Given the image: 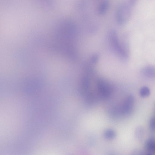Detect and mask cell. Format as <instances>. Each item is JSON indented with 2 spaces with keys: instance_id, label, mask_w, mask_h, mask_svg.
I'll return each instance as SVG.
<instances>
[{
  "instance_id": "1",
  "label": "cell",
  "mask_w": 155,
  "mask_h": 155,
  "mask_svg": "<svg viewBox=\"0 0 155 155\" xmlns=\"http://www.w3.org/2000/svg\"><path fill=\"white\" fill-rule=\"evenodd\" d=\"M134 99L133 96H128L122 105L118 107L119 115L128 116L130 115L133 109Z\"/></svg>"
},
{
  "instance_id": "3",
  "label": "cell",
  "mask_w": 155,
  "mask_h": 155,
  "mask_svg": "<svg viewBox=\"0 0 155 155\" xmlns=\"http://www.w3.org/2000/svg\"><path fill=\"white\" fill-rule=\"evenodd\" d=\"M139 94L140 96L143 98H145L149 96L150 94V90L148 87L147 86H144L141 88Z\"/></svg>"
},
{
  "instance_id": "2",
  "label": "cell",
  "mask_w": 155,
  "mask_h": 155,
  "mask_svg": "<svg viewBox=\"0 0 155 155\" xmlns=\"http://www.w3.org/2000/svg\"><path fill=\"white\" fill-rule=\"evenodd\" d=\"M142 72L146 77L150 78H155V69L154 68L148 67L143 69Z\"/></svg>"
},
{
  "instance_id": "4",
  "label": "cell",
  "mask_w": 155,
  "mask_h": 155,
  "mask_svg": "<svg viewBox=\"0 0 155 155\" xmlns=\"http://www.w3.org/2000/svg\"><path fill=\"white\" fill-rule=\"evenodd\" d=\"M150 127L152 130H155V117L152 118L150 122Z\"/></svg>"
}]
</instances>
